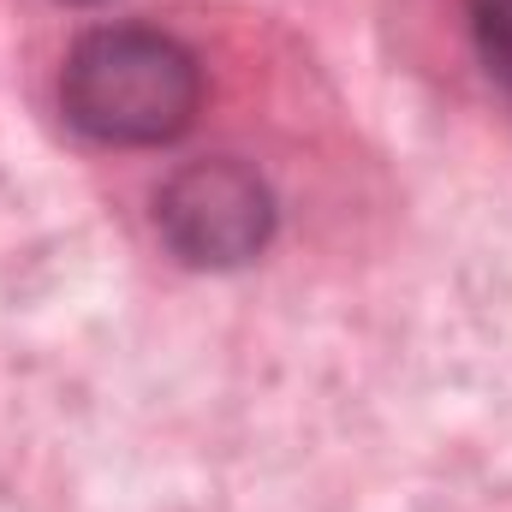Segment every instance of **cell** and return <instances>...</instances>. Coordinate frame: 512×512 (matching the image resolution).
<instances>
[{
	"label": "cell",
	"mask_w": 512,
	"mask_h": 512,
	"mask_svg": "<svg viewBox=\"0 0 512 512\" xmlns=\"http://www.w3.org/2000/svg\"><path fill=\"white\" fill-rule=\"evenodd\" d=\"M60 108L96 143H173L203 108V72L185 42L143 24H108L66 54Z\"/></svg>",
	"instance_id": "1"
},
{
	"label": "cell",
	"mask_w": 512,
	"mask_h": 512,
	"mask_svg": "<svg viewBox=\"0 0 512 512\" xmlns=\"http://www.w3.org/2000/svg\"><path fill=\"white\" fill-rule=\"evenodd\" d=\"M155 227L191 268H239L274 233V191L245 161H191L161 185Z\"/></svg>",
	"instance_id": "2"
},
{
	"label": "cell",
	"mask_w": 512,
	"mask_h": 512,
	"mask_svg": "<svg viewBox=\"0 0 512 512\" xmlns=\"http://www.w3.org/2000/svg\"><path fill=\"white\" fill-rule=\"evenodd\" d=\"M471 24H477V42H483L489 66L512 60V0H471Z\"/></svg>",
	"instance_id": "3"
},
{
	"label": "cell",
	"mask_w": 512,
	"mask_h": 512,
	"mask_svg": "<svg viewBox=\"0 0 512 512\" xmlns=\"http://www.w3.org/2000/svg\"><path fill=\"white\" fill-rule=\"evenodd\" d=\"M495 78H501V84L512 90V60H501V66H495Z\"/></svg>",
	"instance_id": "4"
},
{
	"label": "cell",
	"mask_w": 512,
	"mask_h": 512,
	"mask_svg": "<svg viewBox=\"0 0 512 512\" xmlns=\"http://www.w3.org/2000/svg\"><path fill=\"white\" fill-rule=\"evenodd\" d=\"M66 6H96V0H66Z\"/></svg>",
	"instance_id": "5"
}]
</instances>
